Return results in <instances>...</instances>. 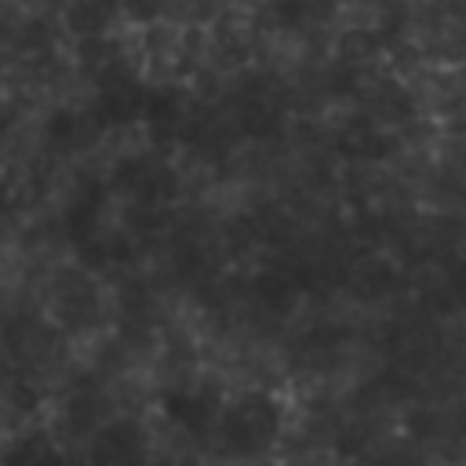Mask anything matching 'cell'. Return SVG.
Listing matches in <instances>:
<instances>
[{"instance_id":"obj_1","label":"cell","mask_w":466,"mask_h":466,"mask_svg":"<svg viewBox=\"0 0 466 466\" xmlns=\"http://www.w3.org/2000/svg\"><path fill=\"white\" fill-rule=\"evenodd\" d=\"M120 18L116 0H66L62 7V25L66 33H76L84 40H102Z\"/></svg>"},{"instance_id":"obj_2","label":"cell","mask_w":466,"mask_h":466,"mask_svg":"<svg viewBox=\"0 0 466 466\" xmlns=\"http://www.w3.org/2000/svg\"><path fill=\"white\" fill-rule=\"evenodd\" d=\"M116 4H120V18L127 25H142V29L160 22L171 7V0H116Z\"/></svg>"}]
</instances>
